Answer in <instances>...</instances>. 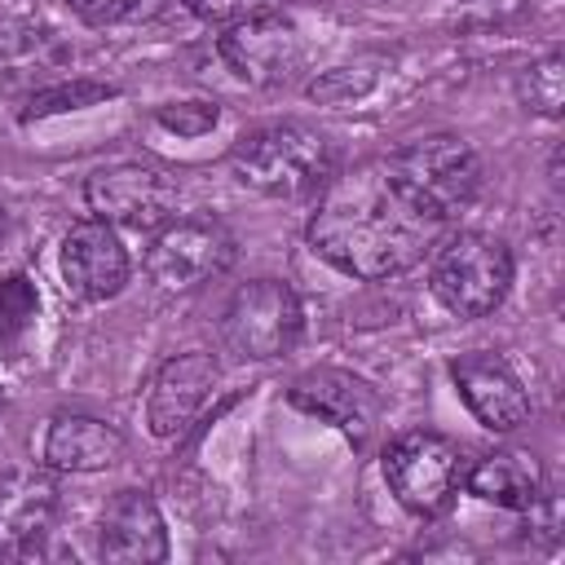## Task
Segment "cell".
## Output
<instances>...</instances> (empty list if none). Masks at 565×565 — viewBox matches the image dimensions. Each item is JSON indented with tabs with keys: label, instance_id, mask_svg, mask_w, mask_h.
<instances>
[{
	"label": "cell",
	"instance_id": "obj_1",
	"mask_svg": "<svg viewBox=\"0 0 565 565\" xmlns=\"http://www.w3.org/2000/svg\"><path fill=\"white\" fill-rule=\"evenodd\" d=\"M481 163L463 137L437 132L331 172L309 216V247L349 278L415 269L477 199Z\"/></svg>",
	"mask_w": 565,
	"mask_h": 565
},
{
	"label": "cell",
	"instance_id": "obj_2",
	"mask_svg": "<svg viewBox=\"0 0 565 565\" xmlns=\"http://www.w3.org/2000/svg\"><path fill=\"white\" fill-rule=\"evenodd\" d=\"M230 172L265 199H300L327 185L335 172L331 141L305 124H265L234 141Z\"/></svg>",
	"mask_w": 565,
	"mask_h": 565
},
{
	"label": "cell",
	"instance_id": "obj_3",
	"mask_svg": "<svg viewBox=\"0 0 565 565\" xmlns=\"http://www.w3.org/2000/svg\"><path fill=\"white\" fill-rule=\"evenodd\" d=\"M428 287L455 318H486L512 287V252L486 230H455L428 252Z\"/></svg>",
	"mask_w": 565,
	"mask_h": 565
},
{
	"label": "cell",
	"instance_id": "obj_4",
	"mask_svg": "<svg viewBox=\"0 0 565 565\" xmlns=\"http://www.w3.org/2000/svg\"><path fill=\"white\" fill-rule=\"evenodd\" d=\"M300 331H305V309H300V296L282 278L243 282L225 300V313H221V335L230 353L247 362H269V358L291 353Z\"/></svg>",
	"mask_w": 565,
	"mask_h": 565
},
{
	"label": "cell",
	"instance_id": "obj_5",
	"mask_svg": "<svg viewBox=\"0 0 565 565\" xmlns=\"http://www.w3.org/2000/svg\"><path fill=\"white\" fill-rule=\"evenodd\" d=\"M384 481H388V494L406 512L437 516V512L450 508V499L463 486L459 446L450 437H441V433H428V428L402 433L384 450Z\"/></svg>",
	"mask_w": 565,
	"mask_h": 565
},
{
	"label": "cell",
	"instance_id": "obj_6",
	"mask_svg": "<svg viewBox=\"0 0 565 565\" xmlns=\"http://www.w3.org/2000/svg\"><path fill=\"white\" fill-rule=\"evenodd\" d=\"M234 265V234L216 216H168L146 243V274L168 291H194Z\"/></svg>",
	"mask_w": 565,
	"mask_h": 565
},
{
	"label": "cell",
	"instance_id": "obj_7",
	"mask_svg": "<svg viewBox=\"0 0 565 565\" xmlns=\"http://www.w3.org/2000/svg\"><path fill=\"white\" fill-rule=\"evenodd\" d=\"M216 53L234 71V79L256 84V88H274V84H287L300 71L305 40H300V31L287 13L260 4L247 18L225 26V35L216 40Z\"/></svg>",
	"mask_w": 565,
	"mask_h": 565
},
{
	"label": "cell",
	"instance_id": "obj_8",
	"mask_svg": "<svg viewBox=\"0 0 565 565\" xmlns=\"http://www.w3.org/2000/svg\"><path fill=\"white\" fill-rule=\"evenodd\" d=\"M84 203L97 221L124 225V230H154L172 216L177 185L163 168L150 163H106L84 181Z\"/></svg>",
	"mask_w": 565,
	"mask_h": 565
},
{
	"label": "cell",
	"instance_id": "obj_9",
	"mask_svg": "<svg viewBox=\"0 0 565 565\" xmlns=\"http://www.w3.org/2000/svg\"><path fill=\"white\" fill-rule=\"evenodd\" d=\"M287 402L331 428H340L358 450H366L380 433V419H384V402L380 393L353 375V371H340V366H313L305 375L291 380L287 388Z\"/></svg>",
	"mask_w": 565,
	"mask_h": 565
},
{
	"label": "cell",
	"instance_id": "obj_10",
	"mask_svg": "<svg viewBox=\"0 0 565 565\" xmlns=\"http://www.w3.org/2000/svg\"><path fill=\"white\" fill-rule=\"evenodd\" d=\"M221 380V366L212 353L203 349H190V353H172L154 380H150V393H146V428L154 437H181L199 411L207 406L212 388Z\"/></svg>",
	"mask_w": 565,
	"mask_h": 565
},
{
	"label": "cell",
	"instance_id": "obj_11",
	"mask_svg": "<svg viewBox=\"0 0 565 565\" xmlns=\"http://www.w3.org/2000/svg\"><path fill=\"white\" fill-rule=\"evenodd\" d=\"M62 282L79 300H110L128 282V252L115 225L88 216L75 221L62 238Z\"/></svg>",
	"mask_w": 565,
	"mask_h": 565
},
{
	"label": "cell",
	"instance_id": "obj_12",
	"mask_svg": "<svg viewBox=\"0 0 565 565\" xmlns=\"http://www.w3.org/2000/svg\"><path fill=\"white\" fill-rule=\"evenodd\" d=\"M450 380L459 397L468 402V411L477 415V424H486L490 433H516L530 419V397L503 358L481 353V349L459 353L450 362Z\"/></svg>",
	"mask_w": 565,
	"mask_h": 565
},
{
	"label": "cell",
	"instance_id": "obj_13",
	"mask_svg": "<svg viewBox=\"0 0 565 565\" xmlns=\"http://www.w3.org/2000/svg\"><path fill=\"white\" fill-rule=\"evenodd\" d=\"M97 556L110 565H154L168 556V525L146 490H119L97 525Z\"/></svg>",
	"mask_w": 565,
	"mask_h": 565
},
{
	"label": "cell",
	"instance_id": "obj_14",
	"mask_svg": "<svg viewBox=\"0 0 565 565\" xmlns=\"http://www.w3.org/2000/svg\"><path fill=\"white\" fill-rule=\"evenodd\" d=\"M128 450V437L102 419V415H84V411H57L49 419L44 433V468L53 472H102L115 468Z\"/></svg>",
	"mask_w": 565,
	"mask_h": 565
},
{
	"label": "cell",
	"instance_id": "obj_15",
	"mask_svg": "<svg viewBox=\"0 0 565 565\" xmlns=\"http://www.w3.org/2000/svg\"><path fill=\"white\" fill-rule=\"evenodd\" d=\"M57 516V490L35 468L0 472V556L35 547Z\"/></svg>",
	"mask_w": 565,
	"mask_h": 565
},
{
	"label": "cell",
	"instance_id": "obj_16",
	"mask_svg": "<svg viewBox=\"0 0 565 565\" xmlns=\"http://www.w3.org/2000/svg\"><path fill=\"white\" fill-rule=\"evenodd\" d=\"M468 494L494 503V508H512V512H530L543 499V468L534 455L521 450H490L481 455L468 472H463Z\"/></svg>",
	"mask_w": 565,
	"mask_h": 565
},
{
	"label": "cell",
	"instance_id": "obj_17",
	"mask_svg": "<svg viewBox=\"0 0 565 565\" xmlns=\"http://www.w3.org/2000/svg\"><path fill=\"white\" fill-rule=\"evenodd\" d=\"M516 97L530 115H543V119H561V106H565V57L552 49L543 57H534L530 66L516 71Z\"/></svg>",
	"mask_w": 565,
	"mask_h": 565
},
{
	"label": "cell",
	"instance_id": "obj_18",
	"mask_svg": "<svg viewBox=\"0 0 565 565\" xmlns=\"http://www.w3.org/2000/svg\"><path fill=\"white\" fill-rule=\"evenodd\" d=\"M35 313H40L35 282L26 274H4L0 278V353L4 358L22 353V344L35 327Z\"/></svg>",
	"mask_w": 565,
	"mask_h": 565
},
{
	"label": "cell",
	"instance_id": "obj_19",
	"mask_svg": "<svg viewBox=\"0 0 565 565\" xmlns=\"http://www.w3.org/2000/svg\"><path fill=\"white\" fill-rule=\"evenodd\" d=\"M115 97L110 84H93V79H71V84H57V88H44L31 97V106L22 110V119H40V115H57V110H79V106H93V102H106Z\"/></svg>",
	"mask_w": 565,
	"mask_h": 565
},
{
	"label": "cell",
	"instance_id": "obj_20",
	"mask_svg": "<svg viewBox=\"0 0 565 565\" xmlns=\"http://www.w3.org/2000/svg\"><path fill=\"white\" fill-rule=\"evenodd\" d=\"M216 119H221L216 102H163L154 110V124L177 132V137H203V132L216 128Z\"/></svg>",
	"mask_w": 565,
	"mask_h": 565
},
{
	"label": "cell",
	"instance_id": "obj_21",
	"mask_svg": "<svg viewBox=\"0 0 565 565\" xmlns=\"http://www.w3.org/2000/svg\"><path fill=\"white\" fill-rule=\"evenodd\" d=\"M371 84H375V71H371V66H335V71H322V75L309 84V97L340 106V102H353V97L371 93Z\"/></svg>",
	"mask_w": 565,
	"mask_h": 565
},
{
	"label": "cell",
	"instance_id": "obj_22",
	"mask_svg": "<svg viewBox=\"0 0 565 565\" xmlns=\"http://www.w3.org/2000/svg\"><path fill=\"white\" fill-rule=\"evenodd\" d=\"M199 22L207 26H230L238 18H247L252 9H260V0H181Z\"/></svg>",
	"mask_w": 565,
	"mask_h": 565
},
{
	"label": "cell",
	"instance_id": "obj_23",
	"mask_svg": "<svg viewBox=\"0 0 565 565\" xmlns=\"http://www.w3.org/2000/svg\"><path fill=\"white\" fill-rule=\"evenodd\" d=\"M66 4L88 26H110V22H119V18H128L137 9V0H66Z\"/></svg>",
	"mask_w": 565,
	"mask_h": 565
},
{
	"label": "cell",
	"instance_id": "obj_24",
	"mask_svg": "<svg viewBox=\"0 0 565 565\" xmlns=\"http://www.w3.org/2000/svg\"><path fill=\"white\" fill-rule=\"evenodd\" d=\"M0 234H4V207H0Z\"/></svg>",
	"mask_w": 565,
	"mask_h": 565
},
{
	"label": "cell",
	"instance_id": "obj_25",
	"mask_svg": "<svg viewBox=\"0 0 565 565\" xmlns=\"http://www.w3.org/2000/svg\"><path fill=\"white\" fill-rule=\"evenodd\" d=\"M0 406H4V397H0Z\"/></svg>",
	"mask_w": 565,
	"mask_h": 565
}]
</instances>
